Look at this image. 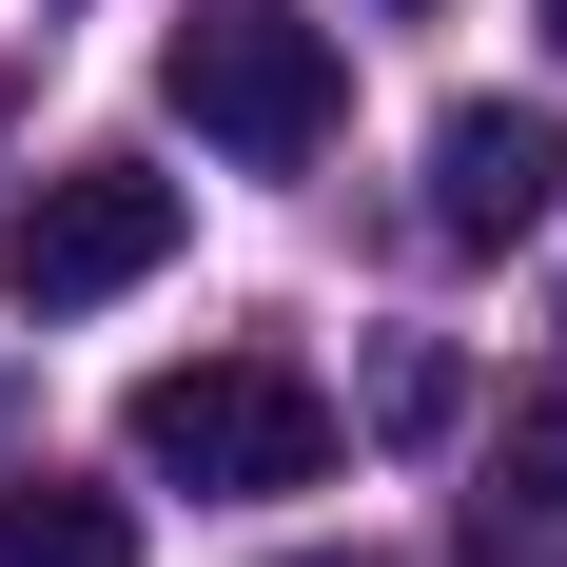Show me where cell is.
<instances>
[{"label":"cell","mask_w":567,"mask_h":567,"mask_svg":"<svg viewBox=\"0 0 567 567\" xmlns=\"http://www.w3.org/2000/svg\"><path fill=\"white\" fill-rule=\"evenodd\" d=\"M392 20H411V0H392Z\"/></svg>","instance_id":"obj_9"},{"label":"cell","mask_w":567,"mask_h":567,"mask_svg":"<svg viewBox=\"0 0 567 567\" xmlns=\"http://www.w3.org/2000/svg\"><path fill=\"white\" fill-rule=\"evenodd\" d=\"M176 255V176H137V157H59L20 216H0V293L20 313H99V293H137Z\"/></svg>","instance_id":"obj_3"},{"label":"cell","mask_w":567,"mask_h":567,"mask_svg":"<svg viewBox=\"0 0 567 567\" xmlns=\"http://www.w3.org/2000/svg\"><path fill=\"white\" fill-rule=\"evenodd\" d=\"M293 567H372V548H293Z\"/></svg>","instance_id":"obj_7"},{"label":"cell","mask_w":567,"mask_h":567,"mask_svg":"<svg viewBox=\"0 0 567 567\" xmlns=\"http://www.w3.org/2000/svg\"><path fill=\"white\" fill-rule=\"evenodd\" d=\"M0 567H137V509H117V489H0Z\"/></svg>","instance_id":"obj_5"},{"label":"cell","mask_w":567,"mask_h":567,"mask_svg":"<svg viewBox=\"0 0 567 567\" xmlns=\"http://www.w3.org/2000/svg\"><path fill=\"white\" fill-rule=\"evenodd\" d=\"M548 40H567V0H548Z\"/></svg>","instance_id":"obj_8"},{"label":"cell","mask_w":567,"mask_h":567,"mask_svg":"<svg viewBox=\"0 0 567 567\" xmlns=\"http://www.w3.org/2000/svg\"><path fill=\"white\" fill-rule=\"evenodd\" d=\"M567 216V117L548 99H451L431 117V235L451 255H528Z\"/></svg>","instance_id":"obj_4"},{"label":"cell","mask_w":567,"mask_h":567,"mask_svg":"<svg viewBox=\"0 0 567 567\" xmlns=\"http://www.w3.org/2000/svg\"><path fill=\"white\" fill-rule=\"evenodd\" d=\"M157 99L196 117L216 157L293 176V157L352 117V59H333V20H275V0H196V20L157 40Z\"/></svg>","instance_id":"obj_2"},{"label":"cell","mask_w":567,"mask_h":567,"mask_svg":"<svg viewBox=\"0 0 567 567\" xmlns=\"http://www.w3.org/2000/svg\"><path fill=\"white\" fill-rule=\"evenodd\" d=\"M117 451L157 489H333V392L293 352H176L117 392Z\"/></svg>","instance_id":"obj_1"},{"label":"cell","mask_w":567,"mask_h":567,"mask_svg":"<svg viewBox=\"0 0 567 567\" xmlns=\"http://www.w3.org/2000/svg\"><path fill=\"white\" fill-rule=\"evenodd\" d=\"M509 470H528V489H548V509H567V392H548V411H528V431H509Z\"/></svg>","instance_id":"obj_6"}]
</instances>
